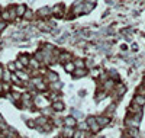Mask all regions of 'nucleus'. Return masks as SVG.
<instances>
[{"mask_svg":"<svg viewBox=\"0 0 145 138\" xmlns=\"http://www.w3.org/2000/svg\"><path fill=\"white\" fill-rule=\"evenodd\" d=\"M134 103L139 105V106H144L145 105V96L144 95H138L134 97Z\"/></svg>","mask_w":145,"mask_h":138,"instance_id":"1","label":"nucleus"},{"mask_svg":"<svg viewBox=\"0 0 145 138\" xmlns=\"http://www.w3.org/2000/svg\"><path fill=\"white\" fill-rule=\"evenodd\" d=\"M49 10H51V9L49 7H42L41 9V10H39V15H41V16H49V15H51L52 12H49Z\"/></svg>","mask_w":145,"mask_h":138,"instance_id":"2","label":"nucleus"},{"mask_svg":"<svg viewBox=\"0 0 145 138\" xmlns=\"http://www.w3.org/2000/svg\"><path fill=\"white\" fill-rule=\"evenodd\" d=\"M25 12H26V9H25V6L22 4V6H17L16 7V15H19V16H23L25 15Z\"/></svg>","mask_w":145,"mask_h":138,"instance_id":"3","label":"nucleus"},{"mask_svg":"<svg viewBox=\"0 0 145 138\" xmlns=\"http://www.w3.org/2000/svg\"><path fill=\"white\" fill-rule=\"evenodd\" d=\"M86 74V70H80V71H78V70H77L76 73H74V77H83V76H84Z\"/></svg>","mask_w":145,"mask_h":138,"instance_id":"4","label":"nucleus"},{"mask_svg":"<svg viewBox=\"0 0 145 138\" xmlns=\"http://www.w3.org/2000/svg\"><path fill=\"white\" fill-rule=\"evenodd\" d=\"M96 121L99 122V125H106V124L109 122V119H107V118H99V119H96Z\"/></svg>","mask_w":145,"mask_h":138,"instance_id":"5","label":"nucleus"},{"mask_svg":"<svg viewBox=\"0 0 145 138\" xmlns=\"http://www.w3.org/2000/svg\"><path fill=\"white\" fill-rule=\"evenodd\" d=\"M65 124H67L68 127H74V125H76V121H74L73 118H67V119H65Z\"/></svg>","mask_w":145,"mask_h":138,"instance_id":"6","label":"nucleus"},{"mask_svg":"<svg viewBox=\"0 0 145 138\" xmlns=\"http://www.w3.org/2000/svg\"><path fill=\"white\" fill-rule=\"evenodd\" d=\"M54 109H57V111H62L64 109V106L61 102H57V103H54Z\"/></svg>","mask_w":145,"mask_h":138,"instance_id":"7","label":"nucleus"},{"mask_svg":"<svg viewBox=\"0 0 145 138\" xmlns=\"http://www.w3.org/2000/svg\"><path fill=\"white\" fill-rule=\"evenodd\" d=\"M23 16H25L26 19H32V17H34V13H32L31 10H26V12H25V15H23Z\"/></svg>","mask_w":145,"mask_h":138,"instance_id":"8","label":"nucleus"},{"mask_svg":"<svg viewBox=\"0 0 145 138\" xmlns=\"http://www.w3.org/2000/svg\"><path fill=\"white\" fill-rule=\"evenodd\" d=\"M73 134H74V132H73V130H65V131H64V135H65V137H67V135H68V137H71Z\"/></svg>","mask_w":145,"mask_h":138,"instance_id":"9","label":"nucleus"},{"mask_svg":"<svg viewBox=\"0 0 145 138\" xmlns=\"http://www.w3.org/2000/svg\"><path fill=\"white\" fill-rule=\"evenodd\" d=\"M65 70H67V71H73V70H74V64H68V66L65 64Z\"/></svg>","mask_w":145,"mask_h":138,"instance_id":"10","label":"nucleus"},{"mask_svg":"<svg viewBox=\"0 0 145 138\" xmlns=\"http://www.w3.org/2000/svg\"><path fill=\"white\" fill-rule=\"evenodd\" d=\"M20 61H22V64H28V57H25V55H23V57H20Z\"/></svg>","mask_w":145,"mask_h":138,"instance_id":"11","label":"nucleus"},{"mask_svg":"<svg viewBox=\"0 0 145 138\" xmlns=\"http://www.w3.org/2000/svg\"><path fill=\"white\" fill-rule=\"evenodd\" d=\"M6 28V22H0V31H3Z\"/></svg>","mask_w":145,"mask_h":138,"instance_id":"12","label":"nucleus"},{"mask_svg":"<svg viewBox=\"0 0 145 138\" xmlns=\"http://www.w3.org/2000/svg\"><path fill=\"white\" fill-rule=\"evenodd\" d=\"M9 69H10V70H15V69H16V64L10 63V64H9Z\"/></svg>","mask_w":145,"mask_h":138,"instance_id":"13","label":"nucleus"},{"mask_svg":"<svg viewBox=\"0 0 145 138\" xmlns=\"http://www.w3.org/2000/svg\"><path fill=\"white\" fill-rule=\"evenodd\" d=\"M10 78V76H9V73H4V80H9Z\"/></svg>","mask_w":145,"mask_h":138,"instance_id":"14","label":"nucleus"},{"mask_svg":"<svg viewBox=\"0 0 145 138\" xmlns=\"http://www.w3.org/2000/svg\"><path fill=\"white\" fill-rule=\"evenodd\" d=\"M87 1H89V3H92V4H94V3H96V0H87Z\"/></svg>","mask_w":145,"mask_h":138,"instance_id":"15","label":"nucleus"}]
</instances>
